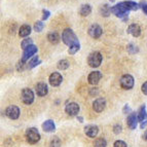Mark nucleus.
I'll list each match as a JSON object with an SVG mask.
<instances>
[{
  "label": "nucleus",
  "instance_id": "obj_34",
  "mask_svg": "<svg viewBox=\"0 0 147 147\" xmlns=\"http://www.w3.org/2000/svg\"><path fill=\"white\" fill-rule=\"evenodd\" d=\"M113 147H127V144L123 142V141H121V140H117V141H115V142H114Z\"/></svg>",
  "mask_w": 147,
  "mask_h": 147
},
{
  "label": "nucleus",
  "instance_id": "obj_7",
  "mask_svg": "<svg viewBox=\"0 0 147 147\" xmlns=\"http://www.w3.org/2000/svg\"><path fill=\"white\" fill-rule=\"evenodd\" d=\"M5 115L10 119H18L20 116V108L18 106L10 105L5 109Z\"/></svg>",
  "mask_w": 147,
  "mask_h": 147
},
{
  "label": "nucleus",
  "instance_id": "obj_1",
  "mask_svg": "<svg viewBox=\"0 0 147 147\" xmlns=\"http://www.w3.org/2000/svg\"><path fill=\"white\" fill-rule=\"evenodd\" d=\"M129 11H130V10L127 9L125 1L117 3V4H115L114 6L111 7V12H112L113 15H115L117 18L123 19V22L129 20Z\"/></svg>",
  "mask_w": 147,
  "mask_h": 147
},
{
  "label": "nucleus",
  "instance_id": "obj_27",
  "mask_svg": "<svg viewBox=\"0 0 147 147\" xmlns=\"http://www.w3.org/2000/svg\"><path fill=\"white\" fill-rule=\"evenodd\" d=\"M94 145H95V147H106L107 146V142H106V140L104 138H98V139H96Z\"/></svg>",
  "mask_w": 147,
  "mask_h": 147
},
{
  "label": "nucleus",
  "instance_id": "obj_3",
  "mask_svg": "<svg viewBox=\"0 0 147 147\" xmlns=\"http://www.w3.org/2000/svg\"><path fill=\"white\" fill-rule=\"evenodd\" d=\"M26 139L30 144H35L40 140V134L35 127H30L26 131Z\"/></svg>",
  "mask_w": 147,
  "mask_h": 147
},
{
  "label": "nucleus",
  "instance_id": "obj_32",
  "mask_svg": "<svg viewBox=\"0 0 147 147\" xmlns=\"http://www.w3.org/2000/svg\"><path fill=\"white\" fill-rule=\"evenodd\" d=\"M51 146L52 147H60L61 146V140L58 137H55L54 139L51 141Z\"/></svg>",
  "mask_w": 147,
  "mask_h": 147
},
{
  "label": "nucleus",
  "instance_id": "obj_16",
  "mask_svg": "<svg viewBox=\"0 0 147 147\" xmlns=\"http://www.w3.org/2000/svg\"><path fill=\"white\" fill-rule=\"evenodd\" d=\"M49 93V88H47V84L44 82H39L37 84L36 86V94L39 97H43V96H47Z\"/></svg>",
  "mask_w": 147,
  "mask_h": 147
},
{
  "label": "nucleus",
  "instance_id": "obj_18",
  "mask_svg": "<svg viewBox=\"0 0 147 147\" xmlns=\"http://www.w3.org/2000/svg\"><path fill=\"white\" fill-rule=\"evenodd\" d=\"M42 129H43L44 132L52 133L56 130V125H55V123L53 120L49 119V120H45V121L42 123Z\"/></svg>",
  "mask_w": 147,
  "mask_h": 147
},
{
  "label": "nucleus",
  "instance_id": "obj_9",
  "mask_svg": "<svg viewBox=\"0 0 147 147\" xmlns=\"http://www.w3.org/2000/svg\"><path fill=\"white\" fill-rule=\"evenodd\" d=\"M102 33H103V30H102V28H101L98 24H94L88 28V35H90L92 38L97 39V38L101 37Z\"/></svg>",
  "mask_w": 147,
  "mask_h": 147
},
{
  "label": "nucleus",
  "instance_id": "obj_25",
  "mask_svg": "<svg viewBox=\"0 0 147 147\" xmlns=\"http://www.w3.org/2000/svg\"><path fill=\"white\" fill-rule=\"evenodd\" d=\"M125 4H127L129 10H137L140 8V5L134 1H125Z\"/></svg>",
  "mask_w": 147,
  "mask_h": 147
},
{
  "label": "nucleus",
  "instance_id": "obj_33",
  "mask_svg": "<svg viewBox=\"0 0 147 147\" xmlns=\"http://www.w3.org/2000/svg\"><path fill=\"white\" fill-rule=\"evenodd\" d=\"M42 15H43L42 16V21H47L51 16V11L47 9H43L42 10Z\"/></svg>",
  "mask_w": 147,
  "mask_h": 147
},
{
  "label": "nucleus",
  "instance_id": "obj_20",
  "mask_svg": "<svg viewBox=\"0 0 147 147\" xmlns=\"http://www.w3.org/2000/svg\"><path fill=\"white\" fill-rule=\"evenodd\" d=\"M137 116H138V120L141 121V123L147 119V113H146L145 105H142L139 108V110H138V112H137Z\"/></svg>",
  "mask_w": 147,
  "mask_h": 147
},
{
  "label": "nucleus",
  "instance_id": "obj_28",
  "mask_svg": "<svg viewBox=\"0 0 147 147\" xmlns=\"http://www.w3.org/2000/svg\"><path fill=\"white\" fill-rule=\"evenodd\" d=\"M31 45H33V40L31 39V38H26V39H24L22 41V44H21V47H22V49H28L29 47H31Z\"/></svg>",
  "mask_w": 147,
  "mask_h": 147
},
{
  "label": "nucleus",
  "instance_id": "obj_40",
  "mask_svg": "<svg viewBox=\"0 0 147 147\" xmlns=\"http://www.w3.org/2000/svg\"><path fill=\"white\" fill-rule=\"evenodd\" d=\"M146 125H147V119L141 123V125H140V127H141V129H144V127H146Z\"/></svg>",
  "mask_w": 147,
  "mask_h": 147
},
{
  "label": "nucleus",
  "instance_id": "obj_14",
  "mask_svg": "<svg viewBox=\"0 0 147 147\" xmlns=\"http://www.w3.org/2000/svg\"><path fill=\"white\" fill-rule=\"evenodd\" d=\"M137 123H138L137 113L131 112L130 114H129V116H127V127H130L131 130H135L136 127H137Z\"/></svg>",
  "mask_w": 147,
  "mask_h": 147
},
{
  "label": "nucleus",
  "instance_id": "obj_23",
  "mask_svg": "<svg viewBox=\"0 0 147 147\" xmlns=\"http://www.w3.org/2000/svg\"><path fill=\"white\" fill-rule=\"evenodd\" d=\"M40 63H41V61L39 60V57L35 56L29 61V63H28V68H29V69L34 68V67H36L37 65H39Z\"/></svg>",
  "mask_w": 147,
  "mask_h": 147
},
{
  "label": "nucleus",
  "instance_id": "obj_10",
  "mask_svg": "<svg viewBox=\"0 0 147 147\" xmlns=\"http://www.w3.org/2000/svg\"><path fill=\"white\" fill-rule=\"evenodd\" d=\"M49 84L52 86H59L63 81V76L59 73V72H54L49 75Z\"/></svg>",
  "mask_w": 147,
  "mask_h": 147
},
{
  "label": "nucleus",
  "instance_id": "obj_2",
  "mask_svg": "<svg viewBox=\"0 0 147 147\" xmlns=\"http://www.w3.org/2000/svg\"><path fill=\"white\" fill-rule=\"evenodd\" d=\"M62 40H63L64 43L66 44V45H68L69 47H72V45H74V44H76V43H79L78 39H77V37H76L73 30L69 29V28H67V29H65L63 31V33H62Z\"/></svg>",
  "mask_w": 147,
  "mask_h": 147
},
{
  "label": "nucleus",
  "instance_id": "obj_35",
  "mask_svg": "<svg viewBox=\"0 0 147 147\" xmlns=\"http://www.w3.org/2000/svg\"><path fill=\"white\" fill-rule=\"evenodd\" d=\"M139 5H140V8L143 10V12H144L145 15H147V2L146 1H142V2H140Z\"/></svg>",
  "mask_w": 147,
  "mask_h": 147
},
{
  "label": "nucleus",
  "instance_id": "obj_39",
  "mask_svg": "<svg viewBox=\"0 0 147 147\" xmlns=\"http://www.w3.org/2000/svg\"><path fill=\"white\" fill-rule=\"evenodd\" d=\"M123 112L125 113V114H127V112H130L131 113V108L129 107V105H125V107H123Z\"/></svg>",
  "mask_w": 147,
  "mask_h": 147
},
{
  "label": "nucleus",
  "instance_id": "obj_4",
  "mask_svg": "<svg viewBox=\"0 0 147 147\" xmlns=\"http://www.w3.org/2000/svg\"><path fill=\"white\" fill-rule=\"evenodd\" d=\"M102 59H103V58H102L101 53L94 52L88 56V64L90 65V67H92V68H97V67L100 66L101 63H102Z\"/></svg>",
  "mask_w": 147,
  "mask_h": 147
},
{
  "label": "nucleus",
  "instance_id": "obj_26",
  "mask_svg": "<svg viewBox=\"0 0 147 147\" xmlns=\"http://www.w3.org/2000/svg\"><path fill=\"white\" fill-rule=\"evenodd\" d=\"M69 66H70V64L67 60H61V61L58 62V68L60 70H66V69L69 68Z\"/></svg>",
  "mask_w": 147,
  "mask_h": 147
},
{
  "label": "nucleus",
  "instance_id": "obj_30",
  "mask_svg": "<svg viewBox=\"0 0 147 147\" xmlns=\"http://www.w3.org/2000/svg\"><path fill=\"white\" fill-rule=\"evenodd\" d=\"M44 28V23L42 21H38V22L35 23L34 25V30L36 32H41Z\"/></svg>",
  "mask_w": 147,
  "mask_h": 147
},
{
  "label": "nucleus",
  "instance_id": "obj_22",
  "mask_svg": "<svg viewBox=\"0 0 147 147\" xmlns=\"http://www.w3.org/2000/svg\"><path fill=\"white\" fill-rule=\"evenodd\" d=\"M91 12H92V6L90 4H82L80 6V9H79L80 16H82V17H88Z\"/></svg>",
  "mask_w": 147,
  "mask_h": 147
},
{
  "label": "nucleus",
  "instance_id": "obj_31",
  "mask_svg": "<svg viewBox=\"0 0 147 147\" xmlns=\"http://www.w3.org/2000/svg\"><path fill=\"white\" fill-rule=\"evenodd\" d=\"M127 51H129V53H131V54H135V53L139 52V49H138L137 45H135V44L130 43L127 45Z\"/></svg>",
  "mask_w": 147,
  "mask_h": 147
},
{
  "label": "nucleus",
  "instance_id": "obj_17",
  "mask_svg": "<svg viewBox=\"0 0 147 147\" xmlns=\"http://www.w3.org/2000/svg\"><path fill=\"white\" fill-rule=\"evenodd\" d=\"M127 33L134 37H139L140 35H141V28H140L139 25L132 24L127 28Z\"/></svg>",
  "mask_w": 147,
  "mask_h": 147
},
{
  "label": "nucleus",
  "instance_id": "obj_12",
  "mask_svg": "<svg viewBox=\"0 0 147 147\" xmlns=\"http://www.w3.org/2000/svg\"><path fill=\"white\" fill-rule=\"evenodd\" d=\"M37 51H38V49H37V47H35L34 44H33V45H31V47H29L28 49H26L24 51V53H23L22 61L26 62L27 60H29L30 58H32V57L36 54Z\"/></svg>",
  "mask_w": 147,
  "mask_h": 147
},
{
  "label": "nucleus",
  "instance_id": "obj_15",
  "mask_svg": "<svg viewBox=\"0 0 147 147\" xmlns=\"http://www.w3.org/2000/svg\"><path fill=\"white\" fill-rule=\"evenodd\" d=\"M84 133L86 135L90 138H95L96 136L98 135L99 133V127L95 125H88L84 127Z\"/></svg>",
  "mask_w": 147,
  "mask_h": 147
},
{
  "label": "nucleus",
  "instance_id": "obj_29",
  "mask_svg": "<svg viewBox=\"0 0 147 147\" xmlns=\"http://www.w3.org/2000/svg\"><path fill=\"white\" fill-rule=\"evenodd\" d=\"M79 49H80V44H79V43H76V44H74V45H72V47H69L68 53L70 55H74V54H76V53L78 52Z\"/></svg>",
  "mask_w": 147,
  "mask_h": 147
},
{
  "label": "nucleus",
  "instance_id": "obj_19",
  "mask_svg": "<svg viewBox=\"0 0 147 147\" xmlns=\"http://www.w3.org/2000/svg\"><path fill=\"white\" fill-rule=\"evenodd\" d=\"M31 27L29 25H23V26H21L20 30H19V35L21 37H27L31 34Z\"/></svg>",
  "mask_w": 147,
  "mask_h": 147
},
{
  "label": "nucleus",
  "instance_id": "obj_37",
  "mask_svg": "<svg viewBox=\"0 0 147 147\" xmlns=\"http://www.w3.org/2000/svg\"><path fill=\"white\" fill-rule=\"evenodd\" d=\"M24 66H25V62L21 60V61L19 62V64H18L17 69L19 70V71H23V70H24Z\"/></svg>",
  "mask_w": 147,
  "mask_h": 147
},
{
  "label": "nucleus",
  "instance_id": "obj_5",
  "mask_svg": "<svg viewBox=\"0 0 147 147\" xmlns=\"http://www.w3.org/2000/svg\"><path fill=\"white\" fill-rule=\"evenodd\" d=\"M134 84H135L134 77L132 75H130V74H125L120 78V86L123 90H131V88H133Z\"/></svg>",
  "mask_w": 147,
  "mask_h": 147
},
{
  "label": "nucleus",
  "instance_id": "obj_36",
  "mask_svg": "<svg viewBox=\"0 0 147 147\" xmlns=\"http://www.w3.org/2000/svg\"><path fill=\"white\" fill-rule=\"evenodd\" d=\"M113 132H114V134H119V133L121 132V125H114V127H113Z\"/></svg>",
  "mask_w": 147,
  "mask_h": 147
},
{
  "label": "nucleus",
  "instance_id": "obj_42",
  "mask_svg": "<svg viewBox=\"0 0 147 147\" xmlns=\"http://www.w3.org/2000/svg\"><path fill=\"white\" fill-rule=\"evenodd\" d=\"M143 138H144V140H146V141H147V130H146V132L144 133V135H143Z\"/></svg>",
  "mask_w": 147,
  "mask_h": 147
},
{
  "label": "nucleus",
  "instance_id": "obj_11",
  "mask_svg": "<svg viewBox=\"0 0 147 147\" xmlns=\"http://www.w3.org/2000/svg\"><path fill=\"white\" fill-rule=\"evenodd\" d=\"M106 107V100L104 98H98L97 100L94 101L93 103V109L96 112H102Z\"/></svg>",
  "mask_w": 147,
  "mask_h": 147
},
{
  "label": "nucleus",
  "instance_id": "obj_8",
  "mask_svg": "<svg viewBox=\"0 0 147 147\" xmlns=\"http://www.w3.org/2000/svg\"><path fill=\"white\" fill-rule=\"evenodd\" d=\"M79 109H80V108H79V105L77 103H75V102L68 103L66 105V107H65V111H66L67 114L70 116L77 115L79 112Z\"/></svg>",
  "mask_w": 147,
  "mask_h": 147
},
{
  "label": "nucleus",
  "instance_id": "obj_41",
  "mask_svg": "<svg viewBox=\"0 0 147 147\" xmlns=\"http://www.w3.org/2000/svg\"><path fill=\"white\" fill-rule=\"evenodd\" d=\"M77 119L79 120V123H84V118L81 117V116H77Z\"/></svg>",
  "mask_w": 147,
  "mask_h": 147
},
{
  "label": "nucleus",
  "instance_id": "obj_6",
  "mask_svg": "<svg viewBox=\"0 0 147 147\" xmlns=\"http://www.w3.org/2000/svg\"><path fill=\"white\" fill-rule=\"evenodd\" d=\"M21 99L25 104L30 105L34 102V93L30 88H23L22 94H21Z\"/></svg>",
  "mask_w": 147,
  "mask_h": 147
},
{
  "label": "nucleus",
  "instance_id": "obj_21",
  "mask_svg": "<svg viewBox=\"0 0 147 147\" xmlns=\"http://www.w3.org/2000/svg\"><path fill=\"white\" fill-rule=\"evenodd\" d=\"M47 39H49V41L51 42V43L53 44H57L59 43L60 41V35L57 33V32H51V33H49V35H47Z\"/></svg>",
  "mask_w": 147,
  "mask_h": 147
},
{
  "label": "nucleus",
  "instance_id": "obj_24",
  "mask_svg": "<svg viewBox=\"0 0 147 147\" xmlns=\"http://www.w3.org/2000/svg\"><path fill=\"white\" fill-rule=\"evenodd\" d=\"M100 12L101 16H103V17H109V15L111 13V7L108 4L102 5L100 8Z\"/></svg>",
  "mask_w": 147,
  "mask_h": 147
},
{
  "label": "nucleus",
  "instance_id": "obj_13",
  "mask_svg": "<svg viewBox=\"0 0 147 147\" xmlns=\"http://www.w3.org/2000/svg\"><path fill=\"white\" fill-rule=\"evenodd\" d=\"M101 78H102V73H101L100 71L91 72L90 75H88V84H93V86H96V84H99V81L101 80Z\"/></svg>",
  "mask_w": 147,
  "mask_h": 147
},
{
  "label": "nucleus",
  "instance_id": "obj_38",
  "mask_svg": "<svg viewBox=\"0 0 147 147\" xmlns=\"http://www.w3.org/2000/svg\"><path fill=\"white\" fill-rule=\"evenodd\" d=\"M141 91H142V93L144 94V95H147V81L142 84V86H141Z\"/></svg>",
  "mask_w": 147,
  "mask_h": 147
}]
</instances>
